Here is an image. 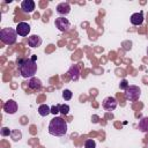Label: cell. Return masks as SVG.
<instances>
[{"instance_id": "44dd1931", "label": "cell", "mask_w": 148, "mask_h": 148, "mask_svg": "<svg viewBox=\"0 0 148 148\" xmlns=\"http://www.w3.org/2000/svg\"><path fill=\"white\" fill-rule=\"evenodd\" d=\"M128 81L126 80V79H123L121 81H120V83H119V88L121 89V90H126L127 88H128Z\"/></svg>"}, {"instance_id": "e0dca14e", "label": "cell", "mask_w": 148, "mask_h": 148, "mask_svg": "<svg viewBox=\"0 0 148 148\" xmlns=\"http://www.w3.org/2000/svg\"><path fill=\"white\" fill-rule=\"evenodd\" d=\"M59 111L64 116H67L68 112H69V105H67V104H59Z\"/></svg>"}, {"instance_id": "d6986e66", "label": "cell", "mask_w": 148, "mask_h": 148, "mask_svg": "<svg viewBox=\"0 0 148 148\" xmlns=\"http://www.w3.org/2000/svg\"><path fill=\"white\" fill-rule=\"evenodd\" d=\"M10 135H12V139H13L14 141H17V140H20V139H21V136H22V134H21V132H20L18 130L12 131Z\"/></svg>"}, {"instance_id": "9a60e30c", "label": "cell", "mask_w": 148, "mask_h": 148, "mask_svg": "<svg viewBox=\"0 0 148 148\" xmlns=\"http://www.w3.org/2000/svg\"><path fill=\"white\" fill-rule=\"evenodd\" d=\"M139 130L143 133H148V117L141 118V120L139 121Z\"/></svg>"}, {"instance_id": "30bf717a", "label": "cell", "mask_w": 148, "mask_h": 148, "mask_svg": "<svg viewBox=\"0 0 148 148\" xmlns=\"http://www.w3.org/2000/svg\"><path fill=\"white\" fill-rule=\"evenodd\" d=\"M68 75L72 81H77L80 79V68L77 65H72L68 69Z\"/></svg>"}, {"instance_id": "cb8c5ba5", "label": "cell", "mask_w": 148, "mask_h": 148, "mask_svg": "<svg viewBox=\"0 0 148 148\" xmlns=\"http://www.w3.org/2000/svg\"><path fill=\"white\" fill-rule=\"evenodd\" d=\"M31 59H32V60H35V61H36V59H37V56H32V57H31Z\"/></svg>"}, {"instance_id": "7a4b0ae2", "label": "cell", "mask_w": 148, "mask_h": 148, "mask_svg": "<svg viewBox=\"0 0 148 148\" xmlns=\"http://www.w3.org/2000/svg\"><path fill=\"white\" fill-rule=\"evenodd\" d=\"M49 133L53 136H64L67 133V123L61 117H54L49 124Z\"/></svg>"}, {"instance_id": "6da1fadb", "label": "cell", "mask_w": 148, "mask_h": 148, "mask_svg": "<svg viewBox=\"0 0 148 148\" xmlns=\"http://www.w3.org/2000/svg\"><path fill=\"white\" fill-rule=\"evenodd\" d=\"M18 71L22 77L24 79H31L37 72V64L32 59H20L17 60Z\"/></svg>"}, {"instance_id": "8fae6325", "label": "cell", "mask_w": 148, "mask_h": 148, "mask_svg": "<svg viewBox=\"0 0 148 148\" xmlns=\"http://www.w3.org/2000/svg\"><path fill=\"white\" fill-rule=\"evenodd\" d=\"M42 38L38 36V35H31L29 38H28V44L30 47H38L42 45Z\"/></svg>"}, {"instance_id": "2e32d148", "label": "cell", "mask_w": 148, "mask_h": 148, "mask_svg": "<svg viewBox=\"0 0 148 148\" xmlns=\"http://www.w3.org/2000/svg\"><path fill=\"white\" fill-rule=\"evenodd\" d=\"M38 113L42 117H46L49 113H51V108L46 104H42V105L38 106Z\"/></svg>"}, {"instance_id": "ba28073f", "label": "cell", "mask_w": 148, "mask_h": 148, "mask_svg": "<svg viewBox=\"0 0 148 148\" xmlns=\"http://www.w3.org/2000/svg\"><path fill=\"white\" fill-rule=\"evenodd\" d=\"M3 111L6 113H9V114H14L16 111H17V103L13 99H9L7 101L5 104H3Z\"/></svg>"}, {"instance_id": "d4e9b609", "label": "cell", "mask_w": 148, "mask_h": 148, "mask_svg": "<svg viewBox=\"0 0 148 148\" xmlns=\"http://www.w3.org/2000/svg\"><path fill=\"white\" fill-rule=\"evenodd\" d=\"M147 54H148V47H147Z\"/></svg>"}, {"instance_id": "277c9868", "label": "cell", "mask_w": 148, "mask_h": 148, "mask_svg": "<svg viewBox=\"0 0 148 148\" xmlns=\"http://www.w3.org/2000/svg\"><path fill=\"white\" fill-rule=\"evenodd\" d=\"M141 95V90L138 86H128V88L125 90V98L130 102H134L139 99Z\"/></svg>"}, {"instance_id": "4fadbf2b", "label": "cell", "mask_w": 148, "mask_h": 148, "mask_svg": "<svg viewBox=\"0 0 148 148\" xmlns=\"http://www.w3.org/2000/svg\"><path fill=\"white\" fill-rule=\"evenodd\" d=\"M28 87H29V89H31V90H39V89L42 88V81H40L39 79H37V77L34 76V77L29 79Z\"/></svg>"}, {"instance_id": "52a82bcc", "label": "cell", "mask_w": 148, "mask_h": 148, "mask_svg": "<svg viewBox=\"0 0 148 148\" xmlns=\"http://www.w3.org/2000/svg\"><path fill=\"white\" fill-rule=\"evenodd\" d=\"M16 32L18 36H22V37L28 36L30 32V25L27 22H20L16 25Z\"/></svg>"}, {"instance_id": "603a6c76", "label": "cell", "mask_w": 148, "mask_h": 148, "mask_svg": "<svg viewBox=\"0 0 148 148\" xmlns=\"http://www.w3.org/2000/svg\"><path fill=\"white\" fill-rule=\"evenodd\" d=\"M60 111H59V105H52L51 106V113H53V114H57V113H59Z\"/></svg>"}, {"instance_id": "ffe728a7", "label": "cell", "mask_w": 148, "mask_h": 148, "mask_svg": "<svg viewBox=\"0 0 148 148\" xmlns=\"http://www.w3.org/2000/svg\"><path fill=\"white\" fill-rule=\"evenodd\" d=\"M84 148H96V142L92 139H88L84 142Z\"/></svg>"}, {"instance_id": "5bb4252c", "label": "cell", "mask_w": 148, "mask_h": 148, "mask_svg": "<svg viewBox=\"0 0 148 148\" xmlns=\"http://www.w3.org/2000/svg\"><path fill=\"white\" fill-rule=\"evenodd\" d=\"M142 22H143V15H142L141 12L140 13L132 14V16H131V23L133 25H141Z\"/></svg>"}, {"instance_id": "9c48e42d", "label": "cell", "mask_w": 148, "mask_h": 148, "mask_svg": "<svg viewBox=\"0 0 148 148\" xmlns=\"http://www.w3.org/2000/svg\"><path fill=\"white\" fill-rule=\"evenodd\" d=\"M21 9L24 13H32L35 10V2L32 0H24L21 2Z\"/></svg>"}, {"instance_id": "7c38bea8", "label": "cell", "mask_w": 148, "mask_h": 148, "mask_svg": "<svg viewBox=\"0 0 148 148\" xmlns=\"http://www.w3.org/2000/svg\"><path fill=\"white\" fill-rule=\"evenodd\" d=\"M71 12V6L67 2H60L57 6V13L59 15H67Z\"/></svg>"}, {"instance_id": "3957f363", "label": "cell", "mask_w": 148, "mask_h": 148, "mask_svg": "<svg viewBox=\"0 0 148 148\" xmlns=\"http://www.w3.org/2000/svg\"><path fill=\"white\" fill-rule=\"evenodd\" d=\"M17 38V32L15 29L13 28H3L0 31V39L7 44V45H12L16 42Z\"/></svg>"}, {"instance_id": "5b68a950", "label": "cell", "mask_w": 148, "mask_h": 148, "mask_svg": "<svg viewBox=\"0 0 148 148\" xmlns=\"http://www.w3.org/2000/svg\"><path fill=\"white\" fill-rule=\"evenodd\" d=\"M54 24H56V28H58V30L59 31H62V32L67 31L71 28L69 21L67 18H65V17H58V18H56Z\"/></svg>"}, {"instance_id": "8992f818", "label": "cell", "mask_w": 148, "mask_h": 148, "mask_svg": "<svg viewBox=\"0 0 148 148\" xmlns=\"http://www.w3.org/2000/svg\"><path fill=\"white\" fill-rule=\"evenodd\" d=\"M117 105H118V102L113 96H109L103 99V108L106 111H113L117 108Z\"/></svg>"}, {"instance_id": "ac0fdd59", "label": "cell", "mask_w": 148, "mask_h": 148, "mask_svg": "<svg viewBox=\"0 0 148 148\" xmlns=\"http://www.w3.org/2000/svg\"><path fill=\"white\" fill-rule=\"evenodd\" d=\"M72 96H73V92H72L69 89H65V90L62 91V98H64L65 101H69V99L72 98Z\"/></svg>"}, {"instance_id": "7402d4cb", "label": "cell", "mask_w": 148, "mask_h": 148, "mask_svg": "<svg viewBox=\"0 0 148 148\" xmlns=\"http://www.w3.org/2000/svg\"><path fill=\"white\" fill-rule=\"evenodd\" d=\"M0 133H1L2 136H8V135H10L12 131H10L8 127H2V128L0 130Z\"/></svg>"}]
</instances>
